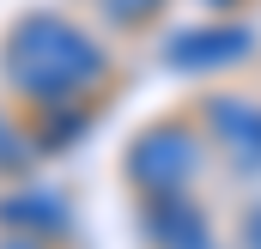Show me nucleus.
Masks as SVG:
<instances>
[{
    "instance_id": "obj_1",
    "label": "nucleus",
    "mask_w": 261,
    "mask_h": 249,
    "mask_svg": "<svg viewBox=\"0 0 261 249\" xmlns=\"http://www.w3.org/2000/svg\"><path fill=\"white\" fill-rule=\"evenodd\" d=\"M12 73H18V85L24 91H37V97H73V91H85L97 73H103V55L73 31L61 18H31V24H18V37H12Z\"/></svg>"
},
{
    "instance_id": "obj_2",
    "label": "nucleus",
    "mask_w": 261,
    "mask_h": 249,
    "mask_svg": "<svg viewBox=\"0 0 261 249\" xmlns=\"http://www.w3.org/2000/svg\"><path fill=\"white\" fill-rule=\"evenodd\" d=\"M128 164H134V177L152 188V194H176V188L189 183V170H195V140L182 128H152L128 152Z\"/></svg>"
},
{
    "instance_id": "obj_3",
    "label": "nucleus",
    "mask_w": 261,
    "mask_h": 249,
    "mask_svg": "<svg viewBox=\"0 0 261 249\" xmlns=\"http://www.w3.org/2000/svg\"><path fill=\"white\" fill-rule=\"evenodd\" d=\"M243 49H249L243 31H225V37L200 31V37H176V43H170V61L176 67H219V61H237Z\"/></svg>"
},
{
    "instance_id": "obj_4",
    "label": "nucleus",
    "mask_w": 261,
    "mask_h": 249,
    "mask_svg": "<svg viewBox=\"0 0 261 249\" xmlns=\"http://www.w3.org/2000/svg\"><path fill=\"white\" fill-rule=\"evenodd\" d=\"M0 219L6 225H24V231H61V201L49 194H18V201H0Z\"/></svg>"
},
{
    "instance_id": "obj_5",
    "label": "nucleus",
    "mask_w": 261,
    "mask_h": 249,
    "mask_svg": "<svg viewBox=\"0 0 261 249\" xmlns=\"http://www.w3.org/2000/svg\"><path fill=\"white\" fill-rule=\"evenodd\" d=\"M6 249H31V243H6Z\"/></svg>"
}]
</instances>
